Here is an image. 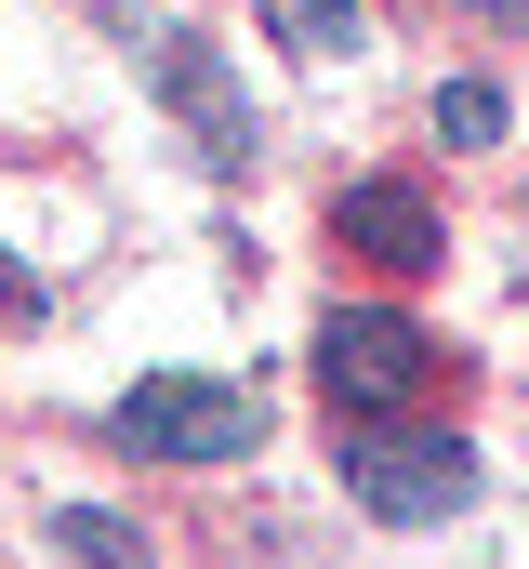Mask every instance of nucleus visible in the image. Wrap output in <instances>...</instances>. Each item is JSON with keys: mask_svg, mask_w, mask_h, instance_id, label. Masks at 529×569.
<instances>
[{"mask_svg": "<svg viewBox=\"0 0 529 569\" xmlns=\"http://www.w3.org/2000/svg\"><path fill=\"white\" fill-rule=\"evenodd\" d=\"M477 13H503V27H529V0H477Z\"/></svg>", "mask_w": 529, "mask_h": 569, "instance_id": "obj_9", "label": "nucleus"}, {"mask_svg": "<svg viewBox=\"0 0 529 569\" xmlns=\"http://www.w3.org/2000/svg\"><path fill=\"white\" fill-rule=\"evenodd\" d=\"M53 543H67V557H107V569H120V557H146L120 517H93V503H67V517H53Z\"/></svg>", "mask_w": 529, "mask_h": 569, "instance_id": "obj_7", "label": "nucleus"}, {"mask_svg": "<svg viewBox=\"0 0 529 569\" xmlns=\"http://www.w3.org/2000/svg\"><path fill=\"white\" fill-rule=\"evenodd\" d=\"M264 27H278L291 53H318V67L358 53V0H264Z\"/></svg>", "mask_w": 529, "mask_h": 569, "instance_id": "obj_5", "label": "nucleus"}, {"mask_svg": "<svg viewBox=\"0 0 529 569\" xmlns=\"http://www.w3.org/2000/svg\"><path fill=\"white\" fill-rule=\"evenodd\" d=\"M437 133L450 146H503V93H490V80H450V93H437Z\"/></svg>", "mask_w": 529, "mask_h": 569, "instance_id": "obj_6", "label": "nucleus"}, {"mask_svg": "<svg viewBox=\"0 0 529 569\" xmlns=\"http://www.w3.org/2000/svg\"><path fill=\"white\" fill-rule=\"evenodd\" d=\"M0 318H40V279H13V266H0Z\"/></svg>", "mask_w": 529, "mask_h": 569, "instance_id": "obj_8", "label": "nucleus"}, {"mask_svg": "<svg viewBox=\"0 0 529 569\" xmlns=\"http://www.w3.org/2000/svg\"><path fill=\"white\" fill-rule=\"evenodd\" d=\"M318 385H331L345 411H397V398L423 385V331H410L397 305H331V318H318Z\"/></svg>", "mask_w": 529, "mask_h": 569, "instance_id": "obj_3", "label": "nucleus"}, {"mask_svg": "<svg viewBox=\"0 0 529 569\" xmlns=\"http://www.w3.org/2000/svg\"><path fill=\"white\" fill-rule=\"evenodd\" d=\"M252 437H264V411L239 385H199V371H159V385L120 398V450H146V463H239Z\"/></svg>", "mask_w": 529, "mask_h": 569, "instance_id": "obj_1", "label": "nucleus"}, {"mask_svg": "<svg viewBox=\"0 0 529 569\" xmlns=\"http://www.w3.org/2000/svg\"><path fill=\"white\" fill-rule=\"evenodd\" d=\"M331 226H345L371 266H397V279H410V266H437V212H423L410 186H385V172H371V186H345V199H331Z\"/></svg>", "mask_w": 529, "mask_h": 569, "instance_id": "obj_4", "label": "nucleus"}, {"mask_svg": "<svg viewBox=\"0 0 529 569\" xmlns=\"http://www.w3.org/2000/svg\"><path fill=\"white\" fill-rule=\"evenodd\" d=\"M345 490L385 530H437L477 503V437H371V450H345Z\"/></svg>", "mask_w": 529, "mask_h": 569, "instance_id": "obj_2", "label": "nucleus"}]
</instances>
